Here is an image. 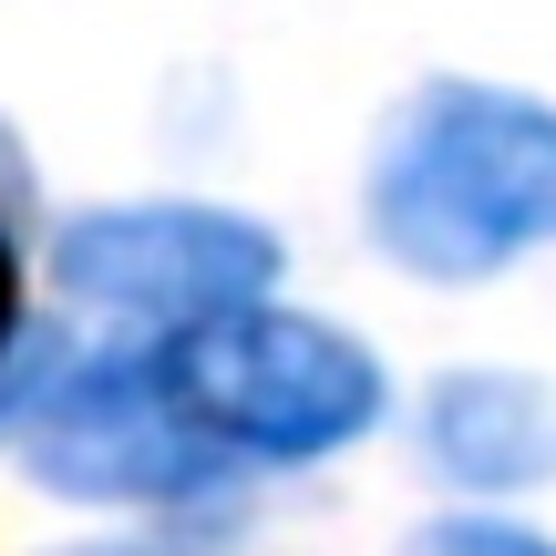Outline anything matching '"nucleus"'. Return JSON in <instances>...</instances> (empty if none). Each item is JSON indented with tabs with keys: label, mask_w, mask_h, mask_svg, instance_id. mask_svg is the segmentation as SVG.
<instances>
[{
	"label": "nucleus",
	"mask_w": 556,
	"mask_h": 556,
	"mask_svg": "<svg viewBox=\"0 0 556 556\" xmlns=\"http://www.w3.org/2000/svg\"><path fill=\"white\" fill-rule=\"evenodd\" d=\"M361 227L422 289H484L556 248V103L516 83H422L381 114Z\"/></svg>",
	"instance_id": "nucleus-1"
},
{
	"label": "nucleus",
	"mask_w": 556,
	"mask_h": 556,
	"mask_svg": "<svg viewBox=\"0 0 556 556\" xmlns=\"http://www.w3.org/2000/svg\"><path fill=\"white\" fill-rule=\"evenodd\" d=\"M144 351L165 371V402L227 464H330L392 413V371L340 319L278 309V299L227 309L176 340H144Z\"/></svg>",
	"instance_id": "nucleus-2"
},
{
	"label": "nucleus",
	"mask_w": 556,
	"mask_h": 556,
	"mask_svg": "<svg viewBox=\"0 0 556 556\" xmlns=\"http://www.w3.org/2000/svg\"><path fill=\"white\" fill-rule=\"evenodd\" d=\"M52 278L73 309L176 340L227 309H258L278 289V238L206 197H124L52 227Z\"/></svg>",
	"instance_id": "nucleus-3"
},
{
	"label": "nucleus",
	"mask_w": 556,
	"mask_h": 556,
	"mask_svg": "<svg viewBox=\"0 0 556 556\" xmlns=\"http://www.w3.org/2000/svg\"><path fill=\"white\" fill-rule=\"evenodd\" d=\"M21 454L73 505H197V495H217L238 475L165 402L155 351H93V361L62 351V371L41 381L31 422H21Z\"/></svg>",
	"instance_id": "nucleus-4"
},
{
	"label": "nucleus",
	"mask_w": 556,
	"mask_h": 556,
	"mask_svg": "<svg viewBox=\"0 0 556 556\" xmlns=\"http://www.w3.org/2000/svg\"><path fill=\"white\" fill-rule=\"evenodd\" d=\"M422 464L454 495H536L556 484V381L536 371H443L422 392Z\"/></svg>",
	"instance_id": "nucleus-5"
},
{
	"label": "nucleus",
	"mask_w": 556,
	"mask_h": 556,
	"mask_svg": "<svg viewBox=\"0 0 556 556\" xmlns=\"http://www.w3.org/2000/svg\"><path fill=\"white\" fill-rule=\"evenodd\" d=\"M402 556H556V536H536L516 516H433L402 536Z\"/></svg>",
	"instance_id": "nucleus-6"
},
{
	"label": "nucleus",
	"mask_w": 556,
	"mask_h": 556,
	"mask_svg": "<svg viewBox=\"0 0 556 556\" xmlns=\"http://www.w3.org/2000/svg\"><path fill=\"white\" fill-rule=\"evenodd\" d=\"M31 351V309H21V176H0V371Z\"/></svg>",
	"instance_id": "nucleus-7"
},
{
	"label": "nucleus",
	"mask_w": 556,
	"mask_h": 556,
	"mask_svg": "<svg viewBox=\"0 0 556 556\" xmlns=\"http://www.w3.org/2000/svg\"><path fill=\"white\" fill-rule=\"evenodd\" d=\"M52 556H186L165 536H83V546H52Z\"/></svg>",
	"instance_id": "nucleus-8"
}]
</instances>
